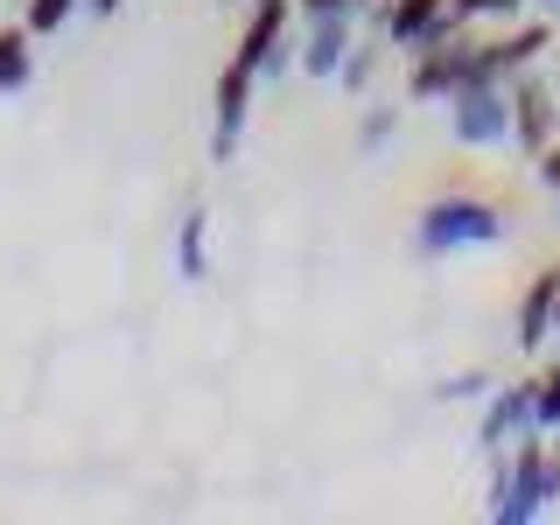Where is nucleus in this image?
<instances>
[{
    "mask_svg": "<svg viewBox=\"0 0 560 525\" xmlns=\"http://www.w3.org/2000/svg\"><path fill=\"white\" fill-rule=\"evenodd\" d=\"M490 490H498V504H490L498 525H533L560 498V455L539 442V434H518V455L498 463V483Z\"/></svg>",
    "mask_w": 560,
    "mask_h": 525,
    "instance_id": "nucleus-1",
    "label": "nucleus"
},
{
    "mask_svg": "<svg viewBox=\"0 0 560 525\" xmlns=\"http://www.w3.org/2000/svg\"><path fill=\"white\" fill-rule=\"evenodd\" d=\"M490 238H504V210L483 203V197H463V189L434 197L413 224V245L428 259H448V253H463V245H490Z\"/></svg>",
    "mask_w": 560,
    "mask_h": 525,
    "instance_id": "nucleus-2",
    "label": "nucleus"
},
{
    "mask_svg": "<svg viewBox=\"0 0 560 525\" xmlns=\"http://www.w3.org/2000/svg\"><path fill=\"white\" fill-rule=\"evenodd\" d=\"M469 78H483V43L469 28H455V35H442V43L413 49L407 98H448V92H463Z\"/></svg>",
    "mask_w": 560,
    "mask_h": 525,
    "instance_id": "nucleus-3",
    "label": "nucleus"
},
{
    "mask_svg": "<svg viewBox=\"0 0 560 525\" xmlns=\"http://www.w3.org/2000/svg\"><path fill=\"white\" fill-rule=\"evenodd\" d=\"M448 127H455L463 148H498V140H512V84L469 78L463 92H448Z\"/></svg>",
    "mask_w": 560,
    "mask_h": 525,
    "instance_id": "nucleus-4",
    "label": "nucleus"
},
{
    "mask_svg": "<svg viewBox=\"0 0 560 525\" xmlns=\"http://www.w3.org/2000/svg\"><path fill=\"white\" fill-rule=\"evenodd\" d=\"M253 70L238 57L218 70V92H210V162H238V140H245V119H253Z\"/></svg>",
    "mask_w": 560,
    "mask_h": 525,
    "instance_id": "nucleus-5",
    "label": "nucleus"
},
{
    "mask_svg": "<svg viewBox=\"0 0 560 525\" xmlns=\"http://www.w3.org/2000/svg\"><path fill=\"white\" fill-rule=\"evenodd\" d=\"M553 133H560V98H553L547 63H533V70H518V78H512V140H518L525 154H539Z\"/></svg>",
    "mask_w": 560,
    "mask_h": 525,
    "instance_id": "nucleus-6",
    "label": "nucleus"
},
{
    "mask_svg": "<svg viewBox=\"0 0 560 525\" xmlns=\"http://www.w3.org/2000/svg\"><path fill=\"white\" fill-rule=\"evenodd\" d=\"M455 28H463L455 22V0H385V14H378V35L393 49H428Z\"/></svg>",
    "mask_w": 560,
    "mask_h": 525,
    "instance_id": "nucleus-7",
    "label": "nucleus"
},
{
    "mask_svg": "<svg viewBox=\"0 0 560 525\" xmlns=\"http://www.w3.org/2000/svg\"><path fill=\"white\" fill-rule=\"evenodd\" d=\"M288 14H294V0H259L253 8V22L238 35V63L253 78H280L288 70Z\"/></svg>",
    "mask_w": 560,
    "mask_h": 525,
    "instance_id": "nucleus-8",
    "label": "nucleus"
},
{
    "mask_svg": "<svg viewBox=\"0 0 560 525\" xmlns=\"http://www.w3.org/2000/svg\"><path fill=\"white\" fill-rule=\"evenodd\" d=\"M350 43H358V8L302 14V70H308V78H337V63L350 57Z\"/></svg>",
    "mask_w": 560,
    "mask_h": 525,
    "instance_id": "nucleus-9",
    "label": "nucleus"
},
{
    "mask_svg": "<svg viewBox=\"0 0 560 525\" xmlns=\"http://www.w3.org/2000/svg\"><path fill=\"white\" fill-rule=\"evenodd\" d=\"M518 434H533V378H525V385H490V393H483L477 442L483 448H504V442H518Z\"/></svg>",
    "mask_w": 560,
    "mask_h": 525,
    "instance_id": "nucleus-10",
    "label": "nucleus"
},
{
    "mask_svg": "<svg viewBox=\"0 0 560 525\" xmlns=\"http://www.w3.org/2000/svg\"><path fill=\"white\" fill-rule=\"evenodd\" d=\"M553 308H560V267H539L533 288H525V302H518V350L525 358L553 337Z\"/></svg>",
    "mask_w": 560,
    "mask_h": 525,
    "instance_id": "nucleus-11",
    "label": "nucleus"
},
{
    "mask_svg": "<svg viewBox=\"0 0 560 525\" xmlns=\"http://www.w3.org/2000/svg\"><path fill=\"white\" fill-rule=\"evenodd\" d=\"M35 84V35L28 28H0V98Z\"/></svg>",
    "mask_w": 560,
    "mask_h": 525,
    "instance_id": "nucleus-12",
    "label": "nucleus"
},
{
    "mask_svg": "<svg viewBox=\"0 0 560 525\" xmlns=\"http://www.w3.org/2000/svg\"><path fill=\"white\" fill-rule=\"evenodd\" d=\"M175 273H183V280L210 273V218H203V210H183V232H175Z\"/></svg>",
    "mask_w": 560,
    "mask_h": 525,
    "instance_id": "nucleus-13",
    "label": "nucleus"
},
{
    "mask_svg": "<svg viewBox=\"0 0 560 525\" xmlns=\"http://www.w3.org/2000/svg\"><path fill=\"white\" fill-rule=\"evenodd\" d=\"M560 428V364L533 378V434H553Z\"/></svg>",
    "mask_w": 560,
    "mask_h": 525,
    "instance_id": "nucleus-14",
    "label": "nucleus"
},
{
    "mask_svg": "<svg viewBox=\"0 0 560 525\" xmlns=\"http://www.w3.org/2000/svg\"><path fill=\"white\" fill-rule=\"evenodd\" d=\"M78 8H84V0H28V8H22V28L28 35H57Z\"/></svg>",
    "mask_w": 560,
    "mask_h": 525,
    "instance_id": "nucleus-15",
    "label": "nucleus"
},
{
    "mask_svg": "<svg viewBox=\"0 0 560 525\" xmlns=\"http://www.w3.org/2000/svg\"><path fill=\"white\" fill-rule=\"evenodd\" d=\"M518 8L525 0H455V22H518Z\"/></svg>",
    "mask_w": 560,
    "mask_h": 525,
    "instance_id": "nucleus-16",
    "label": "nucleus"
},
{
    "mask_svg": "<svg viewBox=\"0 0 560 525\" xmlns=\"http://www.w3.org/2000/svg\"><path fill=\"white\" fill-rule=\"evenodd\" d=\"M372 63H378V49H372V43H350V57L337 63V78L350 84V92H364V84H372Z\"/></svg>",
    "mask_w": 560,
    "mask_h": 525,
    "instance_id": "nucleus-17",
    "label": "nucleus"
},
{
    "mask_svg": "<svg viewBox=\"0 0 560 525\" xmlns=\"http://www.w3.org/2000/svg\"><path fill=\"white\" fill-rule=\"evenodd\" d=\"M393 127H399V113H364L358 140H364V148H385V140H393Z\"/></svg>",
    "mask_w": 560,
    "mask_h": 525,
    "instance_id": "nucleus-18",
    "label": "nucleus"
},
{
    "mask_svg": "<svg viewBox=\"0 0 560 525\" xmlns=\"http://www.w3.org/2000/svg\"><path fill=\"white\" fill-rule=\"evenodd\" d=\"M483 393H490V378H483V372H455V378L442 385V399H483Z\"/></svg>",
    "mask_w": 560,
    "mask_h": 525,
    "instance_id": "nucleus-19",
    "label": "nucleus"
},
{
    "mask_svg": "<svg viewBox=\"0 0 560 525\" xmlns=\"http://www.w3.org/2000/svg\"><path fill=\"white\" fill-rule=\"evenodd\" d=\"M294 8H302V14H337V8H358V14H364V0H294Z\"/></svg>",
    "mask_w": 560,
    "mask_h": 525,
    "instance_id": "nucleus-20",
    "label": "nucleus"
},
{
    "mask_svg": "<svg viewBox=\"0 0 560 525\" xmlns=\"http://www.w3.org/2000/svg\"><path fill=\"white\" fill-rule=\"evenodd\" d=\"M84 8H92V14H119V0H84Z\"/></svg>",
    "mask_w": 560,
    "mask_h": 525,
    "instance_id": "nucleus-21",
    "label": "nucleus"
},
{
    "mask_svg": "<svg viewBox=\"0 0 560 525\" xmlns=\"http://www.w3.org/2000/svg\"><path fill=\"white\" fill-rule=\"evenodd\" d=\"M547 63H553V78H560V43H553V49H547Z\"/></svg>",
    "mask_w": 560,
    "mask_h": 525,
    "instance_id": "nucleus-22",
    "label": "nucleus"
},
{
    "mask_svg": "<svg viewBox=\"0 0 560 525\" xmlns=\"http://www.w3.org/2000/svg\"><path fill=\"white\" fill-rule=\"evenodd\" d=\"M539 8H547V14H553V22H560V0H539Z\"/></svg>",
    "mask_w": 560,
    "mask_h": 525,
    "instance_id": "nucleus-23",
    "label": "nucleus"
},
{
    "mask_svg": "<svg viewBox=\"0 0 560 525\" xmlns=\"http://www.w3.org/2000/svg\"><path fill=\"white\" fill-rule=\"evenodd\" d=\"M553 210H560V183H553Z\"/></svg>",
    "mask_w": 560,
    "mask_h": 525,
    "instance_id": "nucleus-24",
    "label": "nucleus"
},
{
    "mask_svg": "<svg viewBox=\"0 0 560 525\" xmlns=\"http://www.w3.org/2000/svg\"><path fill=\"white\" fill-rule=\"evenodd\" d=\"M553 329H560V308H553Z\"/></svg>",
    "mask_w": 560,
    "mask_h": 525,
    "instance_id": "nucleus-25",
    "label": "nucleus"
}]
</instances>
